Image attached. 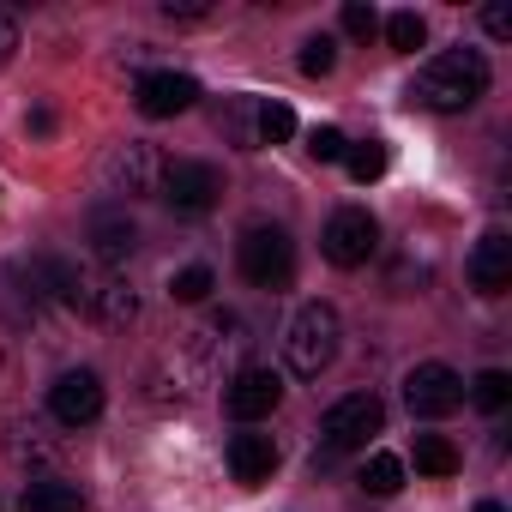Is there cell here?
Returning a JSON list of instances; mask_svg holds the SVG:
<instances>
[{
  "label": "cell",
  "mask_w": 512,
  "mask_h": 512,
  "mask_svg": "<svg viewBox=\"0 0 512 512\" xmlns=\"http://www.w3.org/2000/svg\"><path fill=\"white\" fill-rule=\"evenodd\" d=\"M464 398H470L476 410L500 416V410H506V398H512V374H506V368H482V374L464 386Z\"/></svg>",
  "instance_id": "cell-18"
},
{
  "label": "cell",
  "mask_w": 512,
  "mask_h": 512,
  "mask_svg": "<svg viewBox=\"0 0 512 512\" xmlns=\"http://www.w3.org/2000/svg\"><path fill=\"white\" fill-rule=\"evenodd\" d=\"M25 127H31V133H55V115H49V109H37V115H31Z\"/></svg>",
  "instance_id": "cell-32"
},
{
  "label": "cell",
  "mask_w": 512,
  "mask_h": 512,
  "mask_svg": "<svg viewBox=\"0 0 512 512\" xmlns=\"http://www.w3.org/2000/svg\"><path fill=\"white\" fill-rule=\"evenodd\" d=\"M85 314H91L97 326L121 332V326L139 320V296H133L127 278H91V290H85Z\"/></svg>",
  "instance_id": "cell-13"
},
{
  "label": "cell",
  "mask_w": 512,
  "mask_h": 512,
  "mask_svg": "<svg viewBox=\"0 0 512 512\" xmlns=\"http://www.w3.org/2000/svg\"><path fill=\"white\" fill-rule=\"evenodd\" d=\"M157 181H163V163H157V151H151L145 139L115 145L109 163H103V187H109L115 199H145V193H157Z\"/></svg>",
  "instance_id": "cell-9"
},
{
  "label": "cell",
  "mask_w": 512,
  "mask_h": 512,
  "mask_svg": "<svg viewBox=\"0 0 512 512\" xmlns=\"http://www.w3.org/2000/svg\"><path fill=\"white\" fill-rule=\"evenodd\" d=\"M374 247H380V223H374V211H362V205L332 211V223H326V235H320V253H326L332 266L356 272V266L374 260Z\"/></svg>",
  "instance_id": "cell-6"
},
{
  "label": "cell",
  "mask_w": 512,
  "mask_h": 512,
  "mask_svg": "<svg viewBox=\"0 0 512 512\" xmlns=\"http://www.w3.org/2000/svg\"><path fill=\"white\" fill-rule=\"evenodd\" d=\"M284 404V374L278 368H235L229 374V386H223V410L235 416V422H266L272 410Z\"/></svg>",
  "instance_id": "cell-8"
},
{
  "label": "cell",
  "mask_w": 512,
  "mask_h": 512,
  "mask_svg": "<svg viewBox=\"0 0 512 512\" xmlns=\"http://www.w3.org/2000/svg\"><path fill=\"white\" fill-rule=\"evenodd\" d=\"M296 133V109L290 103H260V109H253V139H260V145H284Z\"/></svg>",
  "instance_id": "cell-20"
},
{
  "label": "cell",
  "mask_w": 512,
  "mask_h": 512,
  "mask_svg": "<svg viewBox=\"0 0 512 512\" xmlns=\"http://www.w3.org/2000/svg\"><path fill=\"white\" fill-rule=\"evenodd\" d=\"M163 19L169 25H199V19H211V0H163Z\"/></svg>",
  "instance_id": "cell-29"
},
{
  "label": "cell",
  "mask_w": 512,
  "mask_h": 512,
  "mask_svg": "<svg viewBox=\"0 0 512 512\" xmlns=\"http://www.w3.org/2000/svg\"><path fill=\"white\" fill-rule=\"evenodd\" d=\"M362 488H368V494H398V488H404V458L374 452V458L362 464Z\"/></svg>",
  "instance_id": "cell-22"
},
{
  "label": "cell",
  "mask_w": 512,
  "mask_h": 512,
  "mask_svg": "<svg viewBox=\"0 0 512 512\" xmlns=\"http://www.w3.org/2000/svg\"><path fill=\"white\" fill-rule=\"evenodd\" d=\"M482 97H488V61L476 49H440L434 61H422V73L410 85V103L428 115H464Z\"/></svg>",
  "instance_id": "cell-1"
},
{
  "label": "cell",
  "mask_w": 512,
  "mask_h": 512,
  "mask_svg": "<svg viewBox=\"0 0 512 512\" xmlns=\"http://www.w3.org/2000/svg\"><path fill=\"white\" fill-rule=\"evenodd\" d=\"M458 446L452 440H440V434H416V470L422 476H458Z\"/></svg>",
  "instance_id": "cell-19"
},
{
  "label": "cell",
  "mask_w": 512,
  "mask_h": 512,
  "mask_svg": "<svg viewBox=\"0 0 512 512\" xmlns=\"http://www.w3.org/2000/svg\"><path fill=\"white\" fill-rule=\"evenodd\" d=\"M338 344H344V320L332 302H308L296 308L290 332H284V362L296 380H320L332 362H338Z\"/></svg>",
  "instance_id": "cell-2"
},
{
  "label": "cell",
  "mask_w": 512,
  "mask_h": 512,
  "mask_svg": "<svg viewBox=\"0 0 512 512\" xmlns=\"http://www.w3.org/2000/svg\"><path fill=\"white\" fill-rule=\"evenodd\" d=\"M482 31H488L494 43H506V37H512V13H506V7H482Z\"/></svg>",
  "instance_id": "cell-30"
},
{
  "label": "cell",
  "mask_w": 512,
  "mask_h": 512,
  "mask_svg": "<svg viewBox=\"0 0 512 512\" xmlns=\"http://www.w3.org/2000/svg\"><path fill=\"white\" fill-rule=\"evenodd\" d=\"M344 163H350V181H362V187H368V181H380V175H386V163H392V157H386V145H380V139H356V145L344 151Z\"/></svg>",
  "instance_id": "cell-21"
},
{
  "label": "cell",
  "mask_w": 512,
  "mask_h": 512,
  "mask_svg": "<svg viewBox=\"0 0 512 512\" xmlns=\"http://www.w3.org/2000/svg\"><path fill=\"white\" fill-rule=\"evenodd\" d=\"M235 260H241V278L266 296H284L296 284V241L284 223H247L235 241Z\"/></svg>",
  "instance_id": "cell-3"
},
{
  "label": "cell",
  "mask_w": 512,
  "mask_h": 512,
  "mask_svg": "<svg viewBox=\"0 0 512 512\" xmlns=\"http://www.w3.org/2000/svg\"><path fill=\"white\" fill-rule=\"evenodd\" d=\"M253 109H260V97H235L229 103V133L241 151H260V139H253Z\"/></svg>",
  "instance_id": "cell-27"
},
{
  "label": "cell",
  "mask_w": 512,
  "mask_h": 512,
  "mask_svg": "<svg viewBox=\"0 0 512 512\" xmlns=\"http://www.w3.org/2000/svg\"><path fill=\"white\" fill-rule=\"evenodd\" d=\"M199 338V362L205 368H217L223 362V350L235 356V350H247V320L241 314H211V326L205 332H193Z\"/></svg>",
  "instance_id": "cell-17"
},
{
  "label": "cell",
  "mask_w": 512,
  "mask_h": 512,
  "mask_svg": "<svg viewBox=\"0 0 512 512\" xmlns=\"http://www.w3.org/2000/svg\"><path fill=\"white\" fill-rule=\"evenodd\" d=\"M386 43H392L398 55H416V49L428 43V25H422V13H392V19H386Z\"/></svg>",
  "instance_id": "cell-23"
},
{
  "label": "cell",
  "mask_w": 512,
  "mask_h": 512,
  "mask_svg": "<svg viewBox=\"0 0 512 512\" xmlns=\"http://www.w3.org/2000/svg\"><path fill=\"white\" fill-rule=\"evenodd\" d=\"M464 278H470L476 296H506V290H512V235H506V229H488V235L470 247Z\"/></svg>",
  "instance_id": "cell-11"
},
{
  "label": "cell",
  "mask_w": 512,
  "mask_h": 512,
  "mask_svg": "<svg viewBox=\"0 0 512 512\" xmlns=\"http://www.w3.org/2000/svg\"><path fill=\"white\" fill-rule=\"evenodd\" d=\"M91 253L103 266H121V260H133V247H139V229H133V217L127 211H91Z\"/></svg>",
  "instance_id": "cell-15"
},
{
  "label": "cell",
  "mask_w": 512,
  "mask_h": 512,
  "mask_svg": "<svg viewBox=\"0 0 512 512\" xmlns=\"http://www.w3.org/2000/svg\"><path fill=\"white\" fill-rule=\"evenodd\" d=\"M344 151H350L344 127H314V133H308V157H314V163H344Z\"/></svg>",
  "instance_id": "cell-26"
},
{
  "label": "cell",
  "mask_w": 512,
  "mask_h": 512,
  "mask_svg": "<svg viewBox=\"0 0 512 512\" xmlns=\"http://www.w3.org/2000/svg\"><path fill=\"white\" fill-rule=\"evenodd\" d=\"M374 31H380V13L368 7V0H350V7H344V37H362L368 43Z\"/></svg>",
  "instance_id": "cell-28"
},
{
  "label": "cell",
  "mask_w": 512,
  "mask_h": 512,
  "mask_svg": "<svg viewBox=\"0 0 512 512\" xmlns=\"http://www.w3.org/2000/svg\"><path fill=\"white\" fill-rule=\"evenodd\" d=\"M133 103H139V115H151V121L187 115V109L199 103V79H193V73H145V79L133 85Z\"/></svg>",
  "instance_id": "cell-12"
},
{
  "label": "cell",
  "mask_w": 512,
  "mask_h": 512,
  "mask_svg": "<svg viewBox=\"0 0 512 512\" xmlns=\"http://www.w3.org/2000/svg\"><path fill=\"white\" fill-rule=\"evenodd\" d=\"M380 428H386V404H380L374 392H350V398H338V404L320 416V446H326V458H314V464H332L338 452L368 446Z\"/></svg>",
  "instance_id": "cell-4"
},
{
  "label": "cell",
  "mask_w": 512,
  "mask_h": 512,
  "mask_svg": "<svg viewBox=\"0 0 512 512\" xmlns=\"http://www.w3.org/2000/svg\"><path fill=\"white\" fill-rule=\"evenodd\" d=\"M229 470H235V482L241 488H260V482H272V470H278V440L272 434H235L229 440Z\"/></svg>",
  "instance_id": "cell-14"
},
{
  "label": "cell",
  "mask_w": 512,
  "mask_h": 512,
  "mask_svg": "<svg viewBox=\"0 0 512 512\" xmlns=\"http://www.w3.org/2000/svg\"><path fill=\"white\" fill-rule=\"evenodd\" d=\"M13 49H19V19H13L7 7H0V67L13 61Z\"/></svg>",
  "instance_id": "cell-31"
},
{
  "label": "cell",
  "mask_w": 512,
  "mask_h": 512,
  "mask_svg": "<svg viewBox=\"0 0 512 512\" xmlns=\"http://www.w3.org/2000/svg\"><path fill=\"white\" fill-rule=\"evenodd\" d=\"M332 67H338V37H326V31L308 37V43H302V73H308V79H326Z\"/></svg>",
  "instance_id": "cell-25"
},
{
  "label": "cell",
  "mask_w": 512,
  "mask_h": 512,
  "mask_svg": "<svg viewBox=\"0 0 512 512\" xmlns=\"http://www.w3.org/2000/svg\"><path fill=\"white\" fill-rule=\"evenodd\" d=\"M49 416H55L61 428H91V422L103 416V380H97L91 368L61 374V380L49 386Z\"/></svg>",
  "instance_id": "cell-10"
},
{
  "label": "cell",
  "mask_w": 512,
  "mask_h": 512,
  "mask_svg": "<svg viewBox=\"0 0 512 512\" xmlns=\"http://www.w3.org/2000/svg\"><path fill=\"white\" fill-rule=\"evenodd\" d=\"M464 404V374H452L446 362H416L404 374V410L422 422H440Z\"/></svg>",
  "instance_id": "cell-7"
},
{
  "label": "cell",
  "mask_w": 512,
  "mask_h": 512,
  "mask_svg": "<svg viewBox=\"0 0 512 512\" xmlns=\"http://www.w3.org/2000/svg\"><path fill=\"white\" fill-rule=\"evenodd\" d=\"M211 290H217L211 266H181V272L169 278V296H175V302H187V308H193V302H205Z\"/></svg>",
  "instance_id": "cell-24"
},
{
  "label": "cell",
  "mask_w": 512,
  "mask_h": 512,
  "mask_svg": "<svg viewBox=\"0 0 512 512\" xmlns=\"http://www.w3.org/2000/svg\"><path fill=\"white\" fill-rule=\"evenodd\" d=\"M19 512H85V494L61 476H31L19 494Z\"/></svg>",
  "instance_id": "cell-16"
},
{
  "label": "cell",
  "mask_w": 512,
  "mask_h": 512,
  "mask_svg": "<svg viewBox=\"0 0 512 512\" xmlns=\"http://www.w3.org/2000/svg\"><path fill=\"white\" fill-rule=\"evenodd\" d=\"M157 193H163V205L175 217H205L223 199V169L217 163H199V157H175V163H163Z\"/></svg>",
  "instance_id": "cell-5"
},
{
  "label": "cell",
  "mask_w": 512,
  "mask_h": 512,
  "mask_svg": "<svg viewBox=\"0 0 512 512\" xmlns=\"http://www.w3.org/2000/svg\"><path fill=\"white\" fill-rule=\"evenodd\" d=\"M476 512H506V506H494V500H482V506H476Z\"/></svg>",
  "instance_id": "cell-33"
}]
</instances>
